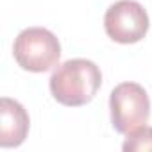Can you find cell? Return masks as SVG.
Instances as JSON below:
<instances>
[{
    "label": "cell",
    "mask_w": 152,
    "mask_h": 152,
    "mask_svg": "<svg viewBox=\"0 0 152 152\" xmlns=\"http://www.w3.org/2000/svg\"><path fill=\"white\" fill-rule=\"evenodd\" d=\"M122 148L125 152H145V150L152 152V127L143 125L127 134V140L124 141Z\"/></svg>",
    "instance_id": "cell-6"
},
{
    "label": "cell",
    "mask_w": 152,
    "mask_h": 152,
    "mask_svg": "<svg viewBox=\"0 0 152 152\" xmlns=\"http://www.w3.org/2000/svg\"><path fill=\"white\" fill-rule=\"evenodd\" d=\"M104 27L116 43H138L148 31V15L136 0H118L106 11Z\"/></svg>",
    "instance_id": "cell-4"
},
{
    "label": "cell",
    "mask_w": 152,
    "mask_h": 152,
    "mask_svg": "<svg viewBox=\"0 0 152 152\" xmlns=\"http://www.w3.org/2000/svg\"><path fill=\"white\" fill-rule=\"evenodd\" d=\"M13 56L23 70L43 73L59 63L61 45L56 34L48 29L29 27L16 36Z\"/></svg>",
    "instance_id": "cell-2"
},
{
    "label": "cell",
    "mask_w": 152,
    "mask_h": 152,
    "mask_svg": "<svg viewBox=\"0 0 152 152\" xmlns=\"http://www.w3.org/2000/svg\"><path fill=\"white\" fill-rule=\"evenodd\" d=\"M109 109L113 127L127 136L148 122L150 100L145 88L138 83H122L111 91Z\"/></svg>",
    "instance_id": "cell-3"
},
{
    "label": "cell",
    "mask_w": 152,
    "mask_h": 152,
    "mask_svg": "<svg viewBox=\"0 0 152 152\" xmlns=\"http://www.w3.org/2000/svg\"><path fill=\"white\" fill-rule=\"evenodd\" d=\"M0 115H2V120H0V147L9 148V147L22 145L23 140L27 138L29 125H31L25 107L9 97H2Z\"/></svg>",
    "instance_id": "cell-5"
},
{
    "label": "cell",
    "mask_w": 152,
    "mask_h": 152,
    "mask_svg": "<svg viewBox=\"0 0 152 152\" xmlns=\"http://www.w3.org/2000/svg\"><path fill=\"white\" fill-rule=\"evenodd\" d=\"M102 84L100 68L90 59H68L59 64L50 77L52 97L68 107L88 104Z\"/></svg>",
    "instance_id": "cell-1"
}]
</instances>
